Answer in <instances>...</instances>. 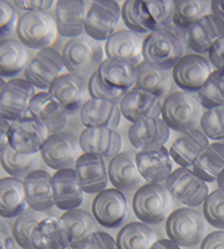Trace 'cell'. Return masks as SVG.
<instances>
[{
  "mask_svg": "<svg viewBox=\"0 0 224 249\" xmlns=\"http://www.w3.org/2000/svg\"><path fill=\"white\" fill-rule=\"evenodd\" d=\"M173 8L171 0H127L122 5L121 17L128 30L150 34L171 25Z\"/></svg>",
  "mask_w": 224,
  "mask_h": 249,
  "instance_id": "1",
  "label": "cell"
},
{
  "mask_svg": "<svg viewBox=\"0 0 224 249\" xmlns=\"http://www.w3.org/2000/svg\"><path fill=\"white\" fill-rule=\"evenodd\" d=\"M186 37L176 26L152 31L143 40V60L161 70H170L185 56Z\"/></svg>",
  "mask_w": 224,
  "mask_h": 249,
  "instance_id": "2",
  "label": "cell"
},
{
  "mask_svg": "<svg viewBox=\"0 0 224 249\" xmlns=\"http://www.w3.org/2000/svg\"><path fill=\"white\" fill-rule=\"evenodd\" d=\"M61 56L70 74L86 80L90 79L103 62V49L100 41L83 34L69 40Z\"/></svg>",
  "mask_w": 224,
  "mask_h": 249,
  "instance_id": "3",
  "label": "cell"
},
{
  "mask_svg": "<svg viewBox=\"0 0 224 249\" xmlns=\"http://www.w3.org/2000/svg\"><path fill=\"white\" fill-rule=\"evenodd\" d=\"M161 119L177 132H187L201 124L202 105L197 93L179 91L174 92L162 104Z\"/></svg>",
  "mask_w": 224,
  "mask_h": 249,
  "instance_id": "4",
  "label": "cell"
},
{
  "mask_svg": "<svg viewBox=\"0 0 224 249\" xmlns=\"http://www.w3.org/2000/svg\"><path fill=\"white\" fill-rule=\"evenodd\" d=\"M132 207L135 214L142 223L152 226L161 223L167 218L172 201L165 184L146 183L135 193Z\"/></svg>",
  "mask_w": 224,
  "mask_h": 249,
  "instance_id": "5",
  "label": "cell"
},
{
  "mask_svg": "<svg viewBox=\"0 0 224 249\" xmlns=\"http://www.w3.org/2000/svg\"><path fill=\"white\" fill-rule=\"evenodd\" d=\"M206 218L198 211L185 207L171 213L166 222L168 239L179 247H194L206 238Z\"/></svg>",
  "mask_w": 224,
  "mask_h": 249,
  "instance_id": "6",
  "label": "cell"
},
{
  "mask_svg": "<svg viewBox=\"0 0 224 249\" xmlns=\"http://www.w3.org/2000/svg\"><path fill=\"white\" fill-rule=\"evenodd\" d=\"M17 40L25 48L43 50L55 40L56 20L44 12L24 13L17 24Z\"/></svg>",
  "mask_w": 224,
  "mask_h": 249,
  "instance_id": "7",
  "label": "cell"
},
{
  "mask_svg": "<svg viewBox=\"0 0 224 249\" xmlns=\"http://www.w3.org/2000/svg\"><path fill=\"white\" fill-rule=\"evenodd\" d=\"M165 186L173 198L190 208L205 203L209 195L208 184L190 168L181 167L173 171Z\"/></svg>",
  "mask_w": 224,
  "mask_h": 249,
  "instance_id": "8",
  "label": "cell"
},
{
  "mask_svg": "<svg viewBox=\"0 0 224 249\" xmlns=\"http://www.w3.org/2000/svg\"><path fill=\"white\" fill-rule=\"evenodd\" d=\"M35 95V88L26 80L6 81L0 95V116L12 122L29 117V107Z\"/></svg>",
  "mask_w": 224,
  "mask_h": 249,
  "instance_id": "9",
  "label": "cell"
},
{
  "mask_svg": "<svg viewBox=\"0 0 224 249\" xmlns=\"http://www.w3.org/2000/svg\"><path fill=\"white\" fill-rule=\"evenodd\" d=\"M80 142L74 135L69 132H57L50 135L44 147L40 151L41 159L57 172L61 170L72 168L79 160Z\"/></svg>",
  "mask_w": 224,
  "mask_h": 249,
  "instance_id": "10",
  "label": "cell"
},
{
  "mask_svg": "<svg viewBox=\"0 0 224 249\" xmlns=\"http://www.w3.org/2000/svg\"><path fill=\"white\" fill-rule=\"evenodd\" d=\"M121 18V8L112 0H97L88 9L85 33L97 41H107L116 33Z\"/></svg>",
  "mask_w": 224,
  "mask_h": 249,
  "instance_id": "11",
  "label": "cell"
},
{
  "mask_svg": "<svg viewBox=\"0 0 224 249\" xmlns=\"http://www.w3.org/2000/svg\"><path fill=\"white\" fill-rule=\"evenodd\" d=\"M64 69L65 64L61 54L52 48H45L37 51V54L29 61L24 75L26 81L34 88L49 90L52 82L61 76Z\"/></svg>",
  "mask_w": 224,
  "mask_h": 249,
  "instance_id": "12",
  "label": "cell"
},
{
  "mask_svg": "<svg viewBox=\"0 0 224 249\" xmlns=\"http://www.w3.org/2000/svg\"><path fill=\"white\" fill-rule=\"evenodd\" d=\"M49 136L50 133L45 126L29 116L10 124L9 144L19 153L36 155L44 147Z\"/></svg>",
  "mask_w": 224,
  "mask_h": 249,
  "instance_id": "13",
  "label": "cell"
},
{
  "mask_svg": "<svg viewBox=\"0 0 224 249\" xmlns=\"http://www.w3.org/2000/svg\"><path fill=\"white\" fill-rule=\"evenodd\" d=\"M92 214L100 226L117 228L128 215L127 197L116 188L97 193L92 203Z\"/></svg>",
  "mask_w": 224,
  "mask_h": 249,
  "instance_id": "14",
  "label": "cell"
},
{
  "mask_svg": "<svg viewBox=\"0 0 224 249\" xmlns=\"http://www.w3.org/2000/svg\"><path fill=\"white\" fill-rule=\"evenodd\" d=\"M173 80L185 92H198L212 75L207 59L201 55H185L173 68Z\"/></svg>",
  "mask_w": 224,
  "mask_h": 249,
  "instance_id": "15",
  "label": "cell"
},
{
  "mask_svg": "<svg viewBox=\"0 0 224 249\" xmlns=\"http://www.w3.org/2000/svg\"><path fill=\"white\" fill-rule=\"evenodd\" d=\"M48 92L61 104L68 113L81 110L90 95L86 80L70 72L55 80Z\"/></svg>",
  "mask_w": 224,
  "mask_h": 249,
  "instance_id": "16",
  "label": "cell"
},
{
  "mask_svg": "<svg viewBox=\"0 0 224 249\" xmlns=\"http://www.w3.org/2000/svg\"><path fill=\"white\" fill-rule=\"evenodd\" d=\"M77 178L83 191L95 195L106 190L108 181V170L103 157L94 153H84L75 164Z\"/></svg>",
  "mask_w": 224,
  "mask_h": 249,
  "instance_id": "17",
  "label": "cell"
},
{
  "mask_svg": "<svg viewBox=\"0 0 224 249\" xmlns=\"http://www.w3.org/2000/svg\"><path fill=\"white\" fill-rule=\"evenodd\" d=\"M224 35V21L216 15H205L186 29V43L197 54H207Z\"/></svg>",
  "mask_w": 224,
  "mask_h": 249,
  "instance_id": "18",
  "label": "cell"
},
{
  "mask_svg": "<svg viewBox=\"0 0 224 249\" xmlns=\"http://www.w3.org/2000/svg\"><path fill=\"white\" fill-rule=\"evenodd\" d=\"M29 116L44 124L50 135L61 132L68 122V111L49 92H39L32 100Z\"/></svg>",
  "mask_w": 224,
  "mask_h": 249,
  "instance_id": "19",
  "label": "cell"
},
{
  "mask_svg": "<svg viewBox=\"0 0 224 249\" xmlns=\"http://www.w3.org/2000/svg\"><path fill=\"white\" fill-rule=\"evenodd\" d=\"M108 178L115 188L121 192H132L142 187L143 177L136 163V152H120L108 163Z\"/></svg>",
  "mask_w": 224,
  "mask_h": 249,
  "instance_id": "20",
  "label": "cell"
},
{
  "mask_svg": "<svg viewBox=\"0 0 224 249\" xmlns=\"http://www.w3.org/2000/svg\"><path fill=\"white\" fill-rule=\"evenodd\" d=\"M137 66L122 59L107 57L96 71L103 85L117 92L127 93L136 85Z\"/></svg>",
  "mask_w": 224,
  "mask_h": 249,
  "instance_id": "21",
  "label": "cell"
},
{
  "mask_svg": "<svg viewBox=\"0 0 224 249\" xmlns=\"http://www.w3.org/2000/svg\"><path fill=\"white\" fill-rule=\"evenodd\" d=\"M80 147L84 153H94L103 159H114L121 151L122 139L116 130L87 127L80 135Z\"/></svg>",
  "mask_w": 224,
  "mask_h": 249,
  "instance_id": "22",
  "label": "cell"
},
{
  "mask_svg": "<svg viewBox=\"0 0 224 249\" xmlns=\"http://www.w3.org/2000/svg\"><path fill=\"white\" fill-rule=\"evenodd\" d=\"M128 139L138 151L163 147L170 139V127L161 117L139 120L128 130Z\"/></svg>",
  "mask_w": 224,
  "mask_h": 249,
  "instance_id": "23",
  "label": "cell"
},
{
  "mask_svg": "<svg viewBox=\"0 0 224 249\" xmlns=\"http://www.w3.org/2000/svg\"><path fill=\"white\" fill-rule=\"evenodd\" d=\"M119 106L122 116L132 124L143 119H158L162 113V102L158 97L137 89L128 91Z\"/></svg>",
  "mask_w": 224,
  "mask_h": 249,
  "instance_id": "24",
  "label": "cell"
},
{
  "mask_svg": "<svg viewBox=\"0 0 224 249\" xmlns=\"http://www.w3.org/2000/svg\"><path fill=\"white\" fill-rule=\"evenodd\" d=\"M28 207L36 212H46L55 206L52 176L46 171H32L24 178Z\"/></svg>",
  "mask_w": 224,
  "mask_h": 249,
  "instance_id": "25",
  "label": "cell"
},
{
  "mask_svg": "<svg viewBox=\"0 0 224 249\" xmlns=\"http://www.w3.org/2000/svg\"><path fill=\"white\" fill-rule=\"evenodd\" d=\"M136 163L139 173L147 183L167 181L172 173V157L165 146L136 152Z\"/></svg>",
  "mask_w": 224,
  "mask_h": 249,
  "instance_id": "26",
  "label": "cell"
},
{
  "mask_svg": "<svg viewBox=\"0 0 224 249\" xmlns=\"http://www.w3.org/2000/svg\"><path fill=\"white\" fill-rule=\"evenodd\" d=\"M55 206L63 211L77 210L84 202V191L74 168L57 171L52 176Z\"/></svg>",
  "mask_w": 224,
  "mask_h": 249,
  "instance_id": "27",
  "label": "cell"
},
{
  "mask_svg": "<svg viewBox=\"0 0 224 249\" xmlns=\"http://www.w3.org/2000/svg\"><path fill=\"white\" fill-rule=\"evenodd\" d=\"M86 14V5L83 0H59L55 10L57 33L70 39L83 35Z\"/></svg>",
  "mask_w": 224,
  "mask_h": 249,
  "instance_id": "28",
  "label": "cell"
},
{
  "mask_svg": "<svg viewBox=\"0 0 224 249\" xmlns=\"http://www.w3.org/2000/svg\"><path fill=\"white\" fill-rule=\"evenodd\" d=\"M209 144L208 137L205 133L194 128L183 132L173 142L170 155L173 161L181 167L190 168Z\"/></svg>",
  "mask_w": 224,
  "mask_h": 249,
  "instance_id": "29",
  "label": "cell"
},
{
  "mask_svg": "<svg viewBox=\"0 0 224 249\" xmlns=\"http://www.w3.org/2000/svg\"><path fill=\"white\" fill-rule=\"evenodd\" d=\"M121 110L114 102L88 99L80 110L81 122L87 127H107L116 130L121 122Z\"/></svg>",
  "mask_w": 224,
  "mask_h": 249,
  "instance_id": "30",
  "label": "cell"
},
{
  "mask_svg": "<svg viewBox=\"0 0 224 249\" xmlns=\"http://www.w3.org/2000/svg\"><path fill=\"white\" fill-rule=\"evenodd\" d=\"M143 41L137 33L131 30L116 31L106 41L105 53L107 57L126 60L138 66L143 59Z\"/></svg>",
  "mask_w": 224,
  "mask_h": 249,
  "instance_id": "31",
  "label": "cell"
},
{
  "mask_svg": "<svg viewBox=\"0 0 224 249\" xmlns=\"http://www.w3.org/2000/svg\"><path fill=\"white\" fill-rule=\"evenodd\" d=\"M70 247L68 230L61 218L45 217L33 234L34 249H65Z\"/></svg>",
  "mask_w": 224,
  "mask_h": 249,
  "instance_id": "32",
  "label": "cell"
},
{
  "mask_svg": "<svg viewBox=\"0 0 224 249\" xmlns=\"http://www.w3.org/2000/svg\"><path fill=\"white\" fill-rule=\"evenodd\" d=\"M28 208L24 181L15 177L0 179V217H19Z\"/></svg>",
  "mask_w": 224,
  "mask_h": 249,
  "instance_id": "33",
  "label": "cell"
},
{
  "mask_svg": "<svg viewBox=\"0 0 224 249\" xmlns=\"http://www.w3.org/2000/svg\"><path fill=\"white\" fill-rule=\"evenodd\" d=\"M29 64L28 48L17 39L0 40V77H14Z\"/></svg>",
  "mask_w": 224,
  "mask_h": 249,
  "instance_id": "34",
  "label": "cell"
},
{
  "mask_svg": "<svg viewBox=\"0 0 224 249\" xmlns=\"http://www.w3.org/2000/svg\"><path fill=\"white\" fill-rule=\"evenodd\" d=\"M171 88L167 70H161L147 62H141L136 69V85L134 89L146 91L156 97L165 96Z\"/></svg>",
  "mask_w": 224,
  "mask_h": 249,
  "instance_id": "35",
  "label": "cell"
},
{
  "mask_svg": "<svg viewBox=\"0 0 224 249\" xmlns=\"http://www.w3.org/2000/svg\"><path fill=\"white\" fill-rule=\"evenodd\" d=\"M157 242L154 228L142 222L126 224L117 234V249H150Z\"/></svg>",
  "mask_w": 224,
  "mask_h": 249,
  "instance_id": "36",
  "label": "cell"
},
{
  "mask_svg": "<svg viewBox=\"0 0 224 249\" xmlns=\"http://www.w3.org/2000/svg\"><path fill=\"white\" fill-rule=\"evenodd\" d=\"M61 221L68 230L70 247L76 248L81 242L94 232H97V222L94 215L83 210H72L63 214Z\"/></svg>",
  "mask_w": 224,
  "mask_h": 249,
  "instance_id": "37",
  "label": "cell"
},
{
  "mask_svg": "<svg viewBox=\"0 0 224 249\" xmlns=\"http://www.w3.org/2000/svg\"><path fill=\"white\" fill-rule=\"evenodd\" d=\"M224 170V144L210 143L198 157L192 171L207 183L214 182Z\"/></svg>",
  "mask_w": 224,
  "mask_h": 249,
  "instance_id": "38",
  "label": "cell"
},
{
  "mask_svg": "<svg viewBox=\"0 0 224 249\" xmlns=\"http://www.w3.org/2000/svg\"><path fill=\"white\" fill-rule=\"evenodd\" d=\"M173 4L172 23L178 29H187L205 17L209 9V3L205 0H176Z\"/></svg>",
  "mask_w": 224,
  "mask_h": 249,
  "instance_id": "39",
  "label": "cell"
},
{
  "mask_svg": "<svg viewBox=\"0 0 224 249\" xmlns=\"http://www.w3.org/2000/svg\"><path fill=\"white\" fill-rule=\"evenodd\" d=\"M45 217L46 215H44L41 212H36L32 208H26L17 218L12 232L17 246L23 249L33 248V234L40 222Z\"/></svg>",
  "mask_w": 224,
  "mask_h": 249,
  "instance_id": "40",
  "label": "cell"
},
{
  "mask_svg": "<svg viewBox=\"0 0 224 249\" xmlns=\"http://www.w3.org/2000/svg\"><path fill=\"white\" fill-rule=\"evenodd\" d=\"M36 155L19 153L8 144L0 153V164L10 177L20 178L21 176L29 175L36 163Z\"/></svg>",
  "mask_w": 224,
  "mask_h": 249,
  "instance_id": "41",
  "label": "cell"
},
{
  "mask_svg": "<svg viewBox=\"0 0 224 249\" xmlns=\"http://www.w3.org/2000/svg\"><path fill=\"white\" fill-rule=\"evenodd\" d=\"M206 221L214 228L224 230V192L221 190L209 193L203 203Z\"/></svg>",
  "mask_w": 224,
  "mask_h": 249,
  "instance_id": "42",
  "label": "cell"
},
{
  "mask_svg": "<svg viewBox=\"0 0 224 249\" xmlns=\"http://www.w3.org/2000/svg\"><path fill=\"white\" fill-rule=\"evenodd\" d=\"M202 132L210 140H224V105L207 110L201 119Z\"/></svg>",
  "mask_w": 224,
  "mask_h": 249,
  "instance_id": "43",
  "label": "cell"
},
{
  "mask_svg": "<svg viewBox=\"0 0 224 249\" xmlns=\"http://www.w3.org/2000/svg\"><path fill=\"white\" fill-rule=\"evenodd\" d=\"M197 97H198L201 105L207 110L224 105V97L222 96L218 86V70L212 72L207 82L197 92Z\"/></svg>",
  "mask_w": 224,
  "mask_h": 249,
  "instance_id": "44",
  "label": "cell"
},
{
  "mask_svg": "<svg viewBox=\"0 0 224 249\" xmlns=\"http://www.w3.org/2000/svg\"><path fill=\"white\" fill-rule=\"evenodd\" d=\"M75 249H117V246L110 234L97 231L85 238Z\"/></svg>",
  "mask_w": 224,
  "mask_h": 249,
  "instance_id": "45",
  "label": "cell"
},
{
  "mask_svg": "<svg viewBox=\"0 0 224 249\" xmlns=\"http://www.w3.org/2000/svg\"><path fill=\"white\" fill-rule=\"evenodd\" d=\"M17 21V10L12 1L0 0V40L13 30Z\"/></svg>",
  "mask_w": 224,
  "mask_h": 249,
  "instance_id": "46",
  "label": "cell"
},
{
  "mask_svg": "<svg viewBox=\"0 0 224 249\" xmlns=\"http://www.w3.org/2000/svg\"><path fill=\"white\" fill-rule=\"evenodd\" d=\"M12 3L15 8H17L19 10H24L25 13H46L54 5L52 0H14Z\"/></svg>",
  "mask_w": 224,
  "mask_h": 249,
  "instance_id": "47",
  "label": "cell"
},
{
  "mask_svg": "<svg viewBox=\"0 0 224 249\" xmlns=\"http://www.w3.org/2000/svg\"><path fill=\"white\" fill-rule=\"evenodd\" d=\"M212 65L216 70H223L224 69V35L217 40L214 45L208 53Z\"/></svg>",
  "mask_w": 224,
  "mask_h": 249,
  "instance_id": "48",
  "label": "cell"
},
{
  "mask_svg": "<svg viewBox=\"0 0 224 249\" xmlns=\"http://www.w3.org/2000/svg\"><path fill=\"white\" fill-rule=\"evenodd\" d=\"M201 249H224V231H217L202 241Z\"/></svg>",
  "mask_w": 224,
  "mask_h": 249,
  "instance_id": "49",
  "label": "cell"
},
{
  "mask_svg": "<svg viewBox=\"0 0 224 249\" xmlns=\"http://www.w3.org/2000/svg\"><path fill=\"white\" fill-rule=\"evenodd\" d=\"M15 243L10 227L0 219V249H15Z\"/></svg>",
  "mask_w": 224,
  "mask_h": 249,
  "instance_id": "50",
  "label": "cell"
},
{
  "mask_svg": "<svg viewBox=\"0 0 224 249\" xmlns=\"http://www.w3.org/2000/svg\"><path fill=\"white\" fill-rule=\"evenodd\" d=\"M9 128L10 124L0 116V153L9 144Z\"/></svg>",
  "mask_w": 224,
  "mask_h": 249,
  "instance_id": "51",
  "label": "cell"
},
{
  "mask_svg": "<svg viewBox=\"0 0 224 249\" xmlns=\"http://www.w3.org/2000/svg\"><path fill=\"white\" fill-rule=\"evenodd\" d=\"M150 249H181V247L171 239H159Z\"/></svg>",
  "mask_w": 224,
  "mask_h": 249,
  "instance_id": "52",
  "label": "cell"
},
{
  "mask_svg": "<svg viewBox=\"0 0 224 249\" xmlns=\"http://www.w3.org/2000/svg\"><path fill=\"white\" fill-rule=\"evenodd\" d=\"M210 4H212L210 8L213 10V15H216L224 21V0H213Z\"/></svg>",
  "mask_w": 224,
  "mask_h": 249,
  "instance_id": "53",
  "label": "cell"
},
{
  "mask_svg": "<svg viewBox=\"0 0 224 249\" xmlns=\"http://www.w3.org/2000/svg\"><path fill=\"white\" fill-rule=\"evenodd\" d=\"M218 86L222 96L224 97V69L223 70H218Z\"/></svg>",
  "mask_w": 224,
  "mask_h": 249,
  "instance_id": "54",
  "label": "cell"
},
{
  "mask_svg": "<svg viewBox=\"0 0 224 249\" xmlns=\"http://www.w3.org/2000/svg\"><path fill=\"white\" fill-rule=\"evenodd\" d=\"M217 184H218V190L224 192V170L222 171V173L219 175L218 178H217Z\"/></svg>",
  "mask_w": 224,
  "mask_h": 249,
  "instance_id": "55",
  "label": "cell"
},
{
  "mask_svg": "<svg viewBox=\"0 0 224 249\" xmlns=\"http://www.w3.org/2000/svg\"><path fill=\"white\" fill-rule=\"evenodd\" d=\"M5 85H6L5 80H4L3 77H0V95H1V92H3V89Z\"/></svg>",
  "mask_w": 224,
  "mask_h": 249,
  "instance_id": "56",
  "label": "cell"
},
{
  "mask_svg": "<svg viewBox=\"0 0 224 249\" xmlns=\"http://www.w3.org/2000/svg\"><path fill=\"white\" fill-rule=\"evenodd\" d=\"M65 249H75V248H72V247H68V248H65Z\"/></svg>",
  "mask_w": 224,
  "mask_h": 249,
  "instance_id": "57",
  "label": "cell"
},
{
  "mask_svg": "<svg viewBox=\"0 0 224 249\" xmlns=\"http://www.w3.org/2000/svg\"><path fill=\"white\" fill-rule=\"evenodd\" d=\"M30 249H34V248H30Z\"/></svg>",
  "mask_w": 224,
  "mask_h": 249,
  "instance_id": "58",
  "label": "cell"
}]
</instances>
